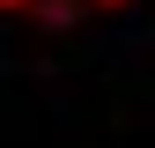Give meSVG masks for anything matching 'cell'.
<instances>
[{"instance_id":"obj_2","label":"cell","mask_w":155,"mask_h":148,"mask_svg":"<svg viewBox=\"0 0 155 148\" xmlns=\"http://www.w3.org/2000/svg\"><path fill=\"white\" fill-rule=\"evenodd\" d=\"M89 8H126V0H89Z\"/></svg>"},{"instance_id":"obj_1","label":"cell","mask_w":155,"mask_h":148,"mask_svg":"<svg viewBox=\"0 0 155 148\" xmlns=\"http://www.w3.org/2000/svg\"><path fill=\"white\" fill-rule=\"evenodd\" d=\"M0 8H37V0H0Z\"/></svg>"}]
</instances>
